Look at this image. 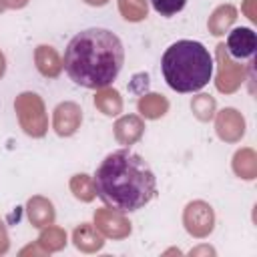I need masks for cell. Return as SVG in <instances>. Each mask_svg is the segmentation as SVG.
<instances>
[{"label": "cell", "mask_w": 257, "mask_h": 257, "mask_svg": "<svg viewBox=\"0 0 257 257\" xmlns=\"http://www.w3.org/2000/svg\"><path fill=\"white\" fill-rule=\"evenodd\" d=\"M255 2L257 0H245V4H243V10H245V14H247L249 20H255L257 18L255 16Z\"/></svg>", "instance_id": "obj_26"}, {"label": "cell", "mask_w": 257, "mask_h": 257, "mask_svg": "<svg viewBox=\"0 0 257 257\" xmlns=\"http://www.w3.org/2000/svg\"><path fill=\"white\" fill-rule=\"evenodd\" d=\"M86 4H90V6H104L108 0H84Z\"/></svg>", "instance_id": "obj_30"}, {"label": "cell", "mask_w": 257, "mask_h": 257, "mask_svg": "<svg viewBox=\"0 0 257 257\" xmlns=\"http://www.w3.org/2000/svg\"><path fill=\"white\" fill-rule=\"evenodd\" d=\"M215 128H217V135L221 141L237 143L245 135V118L235 108H223L221 112H217Z\"/></svg>", "instance_id": "obj_9"}, {"label": "cell", "mask_w": 257, "mask_h": 257, "mask_svg": "<svg viewBox=\"0 0 257 257\" xmlns=\"http://www.w3.org/2000/svg\"><path fill=\"white\" fill-rule=\"evenodd\" d=\"M233 171L241 179H255L257 177V155L253 149H241L233 157Z\"/></svg>", "instance_id": "obj_18"}, {"label": "cell", "mask_w": 257, "mask_h": 257, "mask_svg": "<svg viewBox=\"0 0 257 257\" xmlns=\"http://www.w3.org/2000/svg\"><path fill=\"white\" fill-rule=\"evenodd\" d=\"M151 4L161 16H173L185 8L187 0H151Z\"/></svg>", "instance_id": "obj_23"}, {"label": "cell", "mask_w": 257, "mask_h": 257, "mask_svg": "<svg viewBox=\"0 0 257 257\" xmlns=\"http://www.w3.org/2000/svg\"><path fill=\"white\" fill-rule=\"evenodd\" d=\"M118 12L128 22H141L147 18V0H118Z\"/></svg>", "instance_id": "obj_21"}, {"label": "cell", "mask_w": 257, "mask_h": 257, "mask_svg": "<svg viewBox=\"0 0 257 257\" xmlns=\"http://www.w3.org/2000/svg\"><path fill=\"white\" fill-rule=\"evenodd\" d=\"M80 122H82V110L76 102H60L56 108H54V114H52V126L56 131V135L60 137H70L74 135L78 128H80Z\"/></svg>", "instance_id": "obj_8"}, {"label": "cell", "mask_w": 257, "mask_h": 257, "mask_svg": "<svg viewBox=\"0 0 257 257\" xmlns=\"http://www.w3.org/2000/svg\"><path fill=\"white\" fill-rule=\"evenodd\" d=\"M191 108L195 112V116L199 120H211L213 114H215V108H217V102L211 94H197L191 102Z\"/></svg>", "instance_id": "obj_22"}, {"label": "cell", "mask_w": 257, "mask_h": 257, "mask_svg": "<svg viewBox=\"0 0 257 257\" xmlns=\"http://www.w3.org/2000/svg\"><path fill=\"white\" fill-rule=\"evenodd\" d=\"M34 62H36L38 72L42 76H46V78H56L60 74V70H62V60H60L58 52L52 46H46V44L36 46Z\"/></svg>", "instance_id": "obj_13"}, {"label": "cell", "mask_w": 257, "mask_h": 257, "mask_svg": "<svg viewBox=\"0 0 257 257\" xmlns=\"http://www.w3.org/2000/svg\"><path fill=\"white\" fill-rule=\"evenodd\" d=\"M72 241H74L76 249H80L84 253H94V251L102 249V245H104L100 231L94 225H90V223L78 225L74 229V233H72Z\"/></svg>", "instance_id": "obj_14"}, {"label": "cell", "mask_w": 257, "mask_h": 257, "mask_svg": "<svg viewBox=\"0 0 257 257\" xmlns=\"http://www.w3.org/2000/svg\"><path fill=\"white\" fill-rule=\"evenodd\" d=\"M4 8H6V6H4V2H2V0H0V12H2V10H4Z\"/></svg>", "instance_id": "obj_31"}, {"label": "cell", "mask_w": 257, "mask_h": 257, "mask_svg": "<svg viewBox=\"0 0 257 257\" xmlns=\"http://www.w3.org/2000/svg\"><path fill=\"white\" fill-rule=\"evenodd\" d=\"M203 253H209V255H213L215 251H213L211 247H197V249H193V251H191V255H203Z\"/></svg>", "instance_id": "obj_28"}, {"label": "cell", "mask_w": 257, "mask_h": 257, "mask_svg": "<svg viewBox=\"0 0 257 257\" xmlns=\"http://www.w3.org/2000/svg\"><path fill=\"white\" fill-rule=\"evenodd\" d=\"M14 110L18 114V122L28 137L40 139L48 131V116L44 108V100L36 92H20L14 100Z\"/></svg>", "instance_id": "obj_4"}, {"label": "cell", "mask_w": 257, "mask_h": 257, "mask_svg": "<svg viewBox=\"0 0 257 257\" xmlns=\"http://www.w3.org/2000/svg\"><path fill=\"white\" fill-rule=\"evenodd\" d=\"M145 133V122L137 114H124L114 122V137L120 145H135Z\"/></svg>", "instance_id": "obj_11"}, {"label": "cell", "mask_w": 257, "mask_h": 257, "mask_svg": "<svg viewBox=\"0 0 257 257\" xmlns=\"http://www.w3.org/2000/svg\"><path fill=\"white\" fill-rule=\"evenodd\" d=\"M235 18H237V10H235V6H231V4H223V6L215 8L213 14L209 16V22H207L209 32L215 34V36L225 34V32L229 30V26L235 22Z\"/></svg>", "instance_id": "obj_15"}, {"label": "cell", "mask_w": 257, "mask_h": 257, "mask_svg": "<svg viewBox=\"0 0 257 257\" xmlns=\"http://www.w3.org/2000/svg\"><path fill=\"white\" fill-rule=\"evenodd\" d=\"M46 253H48V251H46L38 241H36L34 245H28V247H24V249L20 251L22 257H24V255H46Z\"/></svg>", "instance_id": "obj_24"}, {"label": "cell", "mask_w": 257, "mask_h": 257, "mask_svg": "<svg viewBox=\"0 0 257 257\" xmlns=\"http://www.w3.org/2000/svg\"><path fill=\"white\" fill-rule=\"evenodd\" d=\"M92 181L100 201L120 213L139 211L157 195V177L153 169L141 155L128 149L106 155Z\"/></svg>", "instance_id": "obj_1"}, {"label": "cell", "mask_w": 257, "mask_h": 257, "mask_svg": "<svg viewBox=\"0 0 257 257\" xmlns=\"http://www.w3.org/2000/svg\"><path fill=\"white\" fill-rule=\"evenodd\" d=\"M6 8H24L28 4V0H2Z\"/></svg>", "instance_id": "obj_27"}, {"label": "cell", "mask_w": 257, "mask_h": 257, "mask_svg": "<svg viewBox=\"0 0 257 257\" xmlns=\"http://www.w3.org/2000/svg\"><path fill=\"white\" fill-rule=\"evenodd\" d=\"M10 247V239H8V231L4 227V223L0 221V255H4Z\"/></svg>", "instance_id": "obj_25"}, {"label": "cell", "mask_w": 257, "mask_h": 257, "mask_svg": "<svg viewBox=\"0 0 257 257\" xmlns=\"http://www.w3.org/2000/svg\"><path fill=\"white\" fill-rule=\"evenodd\" d=\"M217 66H219L217 80H215L217 82V88L221 92H225V94L235 92L243 84V80L247 76V70H245L243 64H235L231 60V56L225 50V44H219L217 46Z\"/></svg>", "instance_id": "obj_5"}, {"label": "cell", "mask_w": 257, "mask_h": 257, "mask_svg": "<svg viewBox=\"0 0 257 257\" xmlns=\"http://www.w3.org/2000/svg\"><path fill=\"white\" fill-rule=\"evenodd\" d=\"M38 243L50 253V251H60L64 245H66V233L64 229L60 227H54V225H46L42 227V233L38 237Z\"/></svg>", "instance_id": "obj_20"}, {"label": "cell", "mask_w": 257, "mask_h": 257, "mask_svg": "<svg viewBox=\"0 0 257 257\" xmlns=\"http://www.w3.org/2000/svg\"><path fill=\"white\" fill-rule=\"evenodd\" d=\"M183 223H185V229L193 235V237H207L211 231H213V225H215V213H213V207L205 201H193L185 207V213H183Z\"/></svg>", "instance_id": "obj_6"}, {"label": "cell", "mask_w": 257, "mask_h": 257, "mask_svg": "<svg viewBox=\"0 0 257 257\" xmlns=\"http://www.w3.org/2000/svg\"><path fill=\"white\" fill-rule=\"evenodd\" d=\"M225 50L229 56H235L239 60L243 58H251L257 50V36L251 28H235L229 32L227 36V44H225Z\"/></svg>", "instance_id": "obj_10"}, {"label": "cell", "mask_w": 257, "mask_h": 257, "mask_svg": "<svg viewBox=\"0 0 257 257\" xmlns=\"http://www.w3.org/2000/svg\"><path fill=\"white\" fill-rule=\"evenodd\" d=\"M124 48L106 28H86L74 34L64 50L62 66L70 80L84 88H104L120 72Z\"/></svg>", "instance_id": "obj_2"}, {"label": "cell", "mask_w": 257, "mask_h": 257, "mask_svg": "<svg viewBox=\"0 0 257 257\" xmlns=\"http://www.w3.org/2000/svg\"><path fill=\"white\" fill-rule=\"evenodd\" d=\"M4 72H6V58H4V54L0 50V78L4 76Z\"/></svg>", "instance_id": "obj_29"}, {"label": "cell", "mask_w": 257, "mask_h": 257, "mask_svg": "<svg viewBox=\"0 0 257 257\" xmlns=\"http://www.w3.org/2000/svg\"><path fill=\"white\" fill-rule=\"evenodd\" d=\"M137 108H139V112H141L145 118H161V116L167 114V110H169V100H167L163 94L149 92V94H143V96L139 98Z\"/></svg>", "instance_id": "obj_16"}, {"label": "cell", "mask_w": 257, "mask_h": 257, "mask_svg": "<svg viewBox=\"0 0 257 257\" xmlns=\"http://www.w3.org/2000/svg\"><path fill=\"white\" fill-rule=\"evenodd\" d=\"M70 191H72V195H74L76 199H80V201H84V203H88V201H92V199L96 197L94 181H92V177L86 175V173L74 175V177L70 179Z\"/></svg>", "instance_id": "obj_19"}, {"label": "cell", "mask_w": 257, "mask_h": 257, "mask_svg": "<svg viewBox=\"0 0 257 257\" xmlns=\"http://www.w3.org/2000/svg\"><path fill=\"white\" fill-rule=\"evenodd\" d=\"M94 106L106 116H116L122 110V98L118 90L104 86V88H98V92L94 94Z\"/></svg>", "instance_id": "obj_17"}, {"label": "cell", "mask_w": 257, "mask_h": 257, "mask_svg": "<svg viewBox=\"0 0 257 257\" xmlns=\"http://www.w3.org/2000/svg\"><path fill=\"white\" fill-rule=\"evenodd\" d=\"M161 70L173 90L195 92L211 80L213 58L201 42L177 40L165 50L161 58Z\"/></svg>", "instance_id": "obj_3"}, {"label": "cell", "mask_w": 257, "mask_h": 257, "mask_svg": "<svg viewBox=\"0 0 257 257\" xmlns=\"http://www.w3.org/2000/svg\"><path fill=\"white\" fill-rule=\"evenodd\" d=\"M26 215H28V219H30V223L34 227L42 229V227L54 223L56 211H54V205L48 199L36 195V197H30L28 203H26Z\"/></svg>", "instance_id": "obj_12"}, {"label": "cell", "mask_w": 257, "mask_h": 257, "mask_svg": "<svg viewBox=\"0 0 257 257\" xmlns=\"http://www.w3.org/2000/svg\"><path fill=\"white\" fill-rule=\"evenodd\" d=\"M94 227L100 231V235L110 239H124L131 235L128 219L114 209H98L94 213Z\"/></svg>", "instance_id": "obj_7"}]
</instances>
